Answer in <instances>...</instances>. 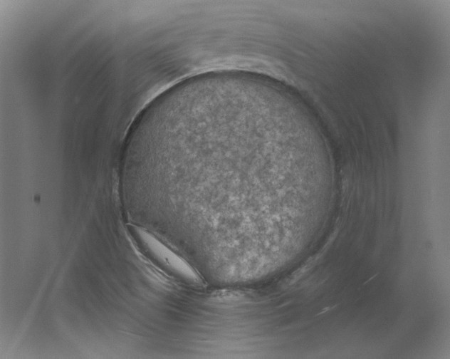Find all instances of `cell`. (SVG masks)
Returning a JSON list of instances; mask_svg holds the SVG:
<instances>
[{
  "instance_id": "obj_1",
  "label": "cell",
  "mask_w": 450,
  "mask_h": 359,
  "mask_svg": "<svg viewBox=\"0 0 450 359\" xmlns=\"http://www.w3.org/2000/svg\"><path fill=\"white\" fill-rule=\"evenodd\" d=\"M131 232L143 252L162 268L190 284L202 283L194 269L152 233L137 226L131 227Z\"/></svg>"
}]
</instances>
